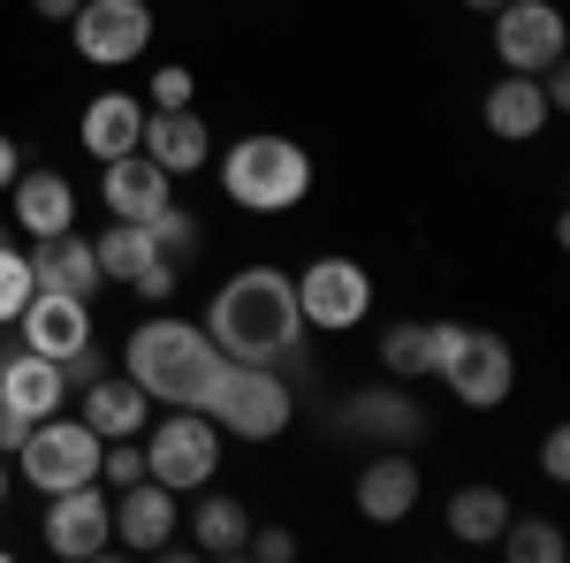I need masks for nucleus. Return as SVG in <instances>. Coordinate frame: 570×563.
<instances>
[{
	"label": "nucleus",
	"mask_w": 570,
	"mask_h": 563,
	"mask_svg": "<svg viewBox=\"0 0 570 563\" xmlns=\"http://www.w3.org/2000/svg\"><path fill=\"white\" fill-rule=\"evenodd\" d=\"M220 358H244V366H282L297 336H305V312H297V282L282 266H236L228 282L214 290L206 320Z\"/></svg>",
	"instance_id": "obj_1"
},
{
	"label": "nucleus",
	"mask_w": 570,
	"mask_h": 563,
	"mask_svg": "<svg viewBox=\"0 0 570 563\" xmlns=\"http://www.w3.org/2000/svg\"><path fill=\"white\" fill-rule=\"evenodd\" d=\"M122 373H130L153 404H168V411H176V404L206 411V396H214V381H220V350L198 320L153 312L145 328H130V343H122Z\"/></svg>",
	"instance_id": "obj_2"
},
{
	"label": "nucleus",
	"mask_w": 570,
	"mask_h": 563,
	"mask_svg": "<svg viewBox=\"0 0 570 563\" xmlns=\"http://www.w3.org/2000/svg\"><path fill=\"white\" fill-rule=\"evenodd\" d=\"M220 191L244 214H289V206H305V191H312V153L297 137L252 130L220 153Z\"/></svg>",
	"instance_id": "obj_3"
},
{
	"label": "nucleus",
	"mask_w": 570,
	"mask_h": 563,
	"mask_svg": "<svg viewBox=\"0 0 570 563\" xmlns=\"http://www.w3.org/2000/svg\"><path fill=\"white\" fill-rule=\"evenodd\" d=\"M434 381L464 411H494V404H510L518 389V358L502 336H487V328H456V320H441V343H434Z\"/></svg>",
	"instance_id": "obj_4"
},
{
	"label": "nucleus",
	"mask_w": 570,
	"mask_h": 563,
	"mask_svg": "<svg viewBox=\"0 0 570 563\" xmlns=\"http://www.w3.org/2000/svg\"><path fill=\"white\" fill-rule=\"evenodd\" d=\"M206 419L236 441H274V434L297 419V396L282 389L274 366H244V358H220V381L206 396Z\"/></svg>",
	"instance_id": "obj_5"
},
{
	"label": "nucleus",
	"mask_w": 570,
	"mask_h": 563,
	"mask_svg": "<svg viewBox=\"0 0 570 563\" xmlns=\"http://www.w3.org/2000/svg\"><path fill=\"white\" fill-rule=\"evenodd\" d=\"M145 473L160 479V487H176V495L214 487V479H220V427L206 419V411L176 404L160 427L145 434Z\"/></svg>",
	"instance_id": "obj_6"
},
{
	"label": "nucleus",
	"mask_w": 570,
	"mask_h": 563,
	"mask_svg": "<svg viewBox=\"0 0 570 563\" xmlns=\"http://www.w3.org/2000/svg\"><path fill=\"white\" fill-rule=\"evenodd\" d=\"M99 449H107V441H99L85 419L46 411V419H31L23 449H16V473L31 479L39 495H61V487H85V479H99Z\"/></svg>",
	"instance_id": "obj_7"
},
{
	"label": "nucleus",
	"mask_w": 570,
	"mask_h": 563,
	"mask_svg": "<svg viewBox=\"0 0 570 563\" xmlns=\"http://www.w3.org/2000/svg\"><path fill=\"white\" fill-rule=\"evenodd\" d=\"M69 46L85 54L91 69H130V61H145V46H153V8L145 0H77Z\"/></svg>",
	"instance_id": "obj_8"
},
{
	"label": "nucleus",
	"mask_w": 570,
	"mask_h": 563,
	"mask_svg": "<svg viewBox=\"0 0 570 563\" xmlns=\"http://www.w3.org/2000/svg\"><path fill=\"white\" fill-rule=\"evenodd\" d=\"M297 282V312H305V328H327V336H343L357 328L365 312H373V274L343 252H327V260H312L305 274H289Z\"/></svg>",
	"instance_id": "obj_9"
},
{
	"label": "nucleus",
	"mask_w": 570,
	"mask_h": 563,
	"mask_svg": "<svg viewBox=\"0 0 570 563\" xmlns=\"http://www.w3.org/2000/svg\"><path fill=\"white\" fill-rule=\"evenodd\" d=\"M494 61L510 77H540L563 61V8L556 0H502L494 8Z\"/></svg>",
	"instance_id": "obj_10"
},
{
	"label": "nucleus",
	"mask_w": 570,
	"mask_h": 563,
	"mask_svg": "<svg viewBox=\"0 0 570 563\" xmlns=\"http://www.w3.org/2000/svg\"><path fill=\"white\" fill-rule=\"evenodd\" d=\"M46 549H53V556H69V563H91V556H107V549H115V511H107L99 479L46 495Z\"/></svg>",
	"instance_id": "obj_11"
},
{
	"label": "nucleus",
	"mask_w": 570,
	"mask_h": 563,
	"mask_svg": "<svg viewBox=\"0 0 570 563\" xmlns=\"http://www.w3.org/2000/svg\"><path fill=\"white\" fill-rule=\"evenodd\" d=\"M107 511H115V541H122V549H137V556H168V549H176L183 503H176V487H160L153 473L130 479V487H115Z\"/></svg>",
	"instance_id": "obj_12"
},
{
	"label": "nucleus",
	"mask_w": 570,
	"mask_h": 563,
	"mask_svg": "<svg viewBox=\"0 0 570 563\" xmlns=\"http://www.w3.org/2000/svg\"><path fill=\"white\" fill-rule=\"evenodd\" d=\"M16 328H23V350H39V358H53V366H69V358H85V350H91V298L31 290V304L16 312Z\"/></svg>",
	"instance_id": "obj_13"
},
{
	"label": "nucleus",
	"mask_w": 570,
	"mask_h": 563,
	"mask_svg": "<svg viewBox=\"0 0 570 563\" xmlns=\"http://www.w3.org/2000/svg\"><path fill=\"white\" fill-rule=\"evenodd\" d=\"M99 198L115 206V221H153L176 206V175L160 168L153 153H122V161H99Z\"/></svg>",
	"instance_id": "obj_14"
},
{
	"label": "nucleus",
	"mask_w": 570,
	"mask_h": 563,
	"mask_svg": "<svg viewBox=\"0 0 570 563\" xmlns=\"http://www.w3.org/2000/svg\"><path fill=\"white\" fill-rule=\"evenodd\" d=\"M137 153H153L168 175H198L206 161H214V130L198 123V107H145Z\"/></svg>",
	"instance_id": "obj_15"
},
{
	"label": "nucleus",
	"mask_w": 570,
	"mask_h": 563,
	"mask_svg": "<svg viewBox=\"0 0 570 563\" xmlns=\"http://www.w3.org/2000/svg\"><path fill=\"white\" fill-rule=\"evenodd\" d=\"M8 198H16V229H23L31 244L77 229V183H69L61 168H23L16 183H8Z\"/></svg>",
	"instance_id": "obj_16"
},
{
	"label": "nucleus",
	"mask_w": 570,
	"mask_h": 563,
	"mask_svg": "<svg viewBox=\"0 0 570 563\" xmlns=\"http://www.w3.org/2000/svg\"><path fill=\"white\" fill-rule=\"evenodd\" d=\"M357 511L373 525H403L419 511V465L403 457V449H381V457H365V473H357Z\"/></svg>",
	"instance_id": "obj_17"
},
{
	"label": "nucleus",
	"mask_w": 570,
	"mask_h": 563,
	"mask_svg": "<svg viewBox=\"0 0 570 563\" xmlns=\"http://www.w3.org/2000/svg\"><path fill=\"white\" fill-rule=\"evenodd\" d=\"M85 411H77V419H85L91 434H99V441H122V434H145V419H153V396L137 389L130 373H115V381H107V373H91L85 389Z\"/></svg>",
	"instance_id": "obj_18"
},
{
	"label": "nucleus",
	"mask_w": 570,
	"mask_h": 563,
	"mask_svg": "<svg viewBox=\"0 0 570 563\" xmlns=\"http://www.w3.org/2000/svg\"><path fill=\"white\" fill-rule=\"evenodd\" d=\"M487 130L502 137V145H532V137L548 130V115H556V107H548V91H540V77H510V69H502V85H487Z\"/></svg>",
	"instance_id": "obj_19"
},
{
	"label": "nucleus",
	"mask_w": 570,
	"mask_h": 563,
	"mask_svg": "<svg viewBox=\"0 0 570 563\" xmlns=\"http://www.w3.org/2000/svg\"><path fill=\"white\" fill-rule=\"evenodd\" d=\"M137 130H145V99H130V91H99L85 107V123H77V137H85L91 161H122V153H137Z\"/></svg>",
	"instance_id": "obj_20"
},
{
	"label": "nucleus",
	"mask_w": 570,
	"mask_h": 563,
	"mask_svg": "<svg viewBox=\"0 0 570 563\" xmlns=\"http://www.w3.org/2000/svg\"><path fill=\"white\" fill-rule=\"evenodd\" d=\"M61 396H69V366H53V358H39V350H23V358L0 366V404H16L23 419L61 411Z\"/></svg>",
	"instance_id": "obj_21"
},
{
	"label": "nucleus",
	"mask_w": 570,
	"mask_h": 563,
	"mask_svg": "<svg viewBox=\"0 0 570 563\" xmlns=\"http://www.w3.org/2000/svg\"><path fill=\"white\" fill-rule=\"evenodd\" d=\"M31 266H39V290H69V298H91V290L107 282V274H99V252H91L77 229H69V236H46Z\"/></svg>",
	"instance_id": "obj_22"
},
{
	"label": "nucleus",
	"mask_w": 570,
	"mask_h": 563,
	"mask_svg": "<svg viewBox=\"0 0 570 563\" xmlns=\"http://www.w3.org/2000/svg\"><path fill=\"white\" fill-rule=\"evenodd\" d=\"M198 495H206V487H198ZM190 541H198V556H244L252 511H244L236 495H206V503L190 511Z\"/></svg>",
	"instance_id": "obj_23"
},
{
	"label": "nucleus",
	"mask_w": 570,
	"mask_h": 563,
	"mask_svg": "<svg viewBox=\"0 0 570 563\" xmlns=\"http://www.w3.org/2000/svg\"><path fill=\"white\" fill-rule=\"evenodd\" d=\"M502 525H510V495H502V487L472 479V487H456V495H449V533H456L464 549H487Z\"/></svg>",
	"instance_id": "obj_24"
},
{
	"label": "nucleus",
	"mask_w": 570,
	"mask_h": 563,
	"mask_svg": "<svg viewBox=\"0 0 570 563\" xmlns=\"http://www.w3.org/2000/svg\"><path fill=\"white\" fill-rule=\"evenodd\" d=\"M434 343H441V320H395V328H381V373L426 381L434 373Z\"/></svg>",
	"instance_id": "obj_25"
},
{
	"label": "nucleus",
	"mask_w": 570,
	"mask_h": 563,
	"mask_svg": "<svg viewBox=\"0 0 570 563\" xmlns=\"http://www.w3.org/2000/svg\"><path fill=\"white\" fill-rule=\"evenodd\" d=\"M91 252H99V274H107V282H137L153 260H168V252H160V236H153L145 221H115Z\"/></svg>",
	"instance_id": "obj_26"
},
{
	"label": "nucleus",
	"mask_w": 570,
	"mask_h": 563,
	"mask_svg": "<svg viewBox=\"0 0 570 563\" xmlns=\"http://www.w3.org/2000/svg\"><path fill=\"white\" fill-rule=\"evenodd\" d=\"M343 427H357V434H381V441H403V434H419V404H411L403 389L351 396V404H343Z\"/></svg>",
	"instance_id": "obj_27"
},
{
	"label": "nucleus",
	"mask_w": 570,
	"mask_h": 563,
	"mask_svg": "<svg viewBox=\"0 0 570 563\" xmlns=\"http://www.w3.org/2000/svg\"><path fill=\"white\" fill-rule=\"evenodd\" d=\"M494 549H502V556H518V563H563V525L518 518V511H510V525L494 533Z\"/></svg>",
	"instance_id": "obj_28"
},
{
	"label": "nucleus",
	"mask_w": 570,
	"mask_h": 563,
	"mask_svg": "<svg viewBox=\"0 0 570 563\" xmlns=\"http://www.w3.org/2000/svg\"><path fill=\"white\" fill-rule=\"evenodd\" d=\"M31 290H39V266L23 260L16 244H0V328H16V312L31 304Z\"/></svg>",
	"instance_id": "obj_29"
},
{
	"label": "nucleus",
	"mask_w": 570,
	"mask_h": 563,
	"mask_svg": "<svg viewBox=\"0 0 570 563\" xmlns=\"http://www.w3.org/2000/svg\"><path fill=\"white\" fill-rule=\"evenodd\" d=\"M153 236H160V252H168V260H190V252H198V221H190V214H183V206H168V214H160V221H153Z\"/></svg>",
	"instance_id": "obj_30"
},
{
	"label": "nucleus",
	"mask_w": 570,
	"mask_h": 563,
	"mask_svg": "<svg viewBox=\"0 0 570 563\" xmlns=\"http://www.w3.org/2000/svg\"><path fill=\"white\" fill-rule=\"evenodd\" d=\"M190 91H198V77L183 61H160L153 69V107H190Z\"/></svg>",
	"instance_id": "obj_31"
},
{
	"label": "nucleus",
	"mask_w": 570,
	"mask_h": 563,
	"mask_svg": "<svg viewBox=\"0 0 570 563\" xmlns=\"http://www.w3.org/2000/svg\"><path fill=\"white\" fill-rule=\"evenodd\" d=\"M176 282H183V266H176V260H153V266H145V274L130 282V290H137L145 304H168V298H176Z\"/></svg>",
	"instance_id": "obj_32"
},
{
	"label": "nucleus",
	"mask_w": 570,
	"mask_h": 563,
	"mask_svg": "<svg viewBox=\"0 0 570 563\" xmlns=\"http://www.w3.org/2000/svg\"><path fill=\"white\" fill-rule=\"evenodd\" d=\"M244 556L289 563V556H297V533H289V525H266V533H252V541H244Z\"/></svg>",
	"instance_id": "obj_33"
},
{
	"label": "nucleus",
	"mask_w": 570,
	"mask_h": 563,
	"mask_svg": "<svg viewBox=\"0 0 570 563\" xmlns=\"http://www.w3.org/2000/svg\"><path fill=\"white\" fill-rule=\"evenodd\" d=\"M540 473L570 479V427H548V441H540Z\"/></svg>",
	"instance_id": "obj_34"
},
{
	"label": "nucleus",
	"mask_w": 570,
	"mask_h": 563,
	"mask_svg": "<svg viewBox=\"0 0 570 563\" xmlns=\"http://www.w3.org/2000/svg\"><path fill=\"white\" fill-rule=\"evenodd\" d=\"M23 434H31V419L16 404H0V449H23Z\"/></svg>",
	"instance_id": "obj_35"
},
{
	"label": "nucleus",
	"mask_w": 570,
	"mask_h": 563,
	"mask_svg": "<svg viewBox=\"0 0 570 563\" xmlns=\"http://www.w3.org/2000/svg\"><path fill=\"white\" fill-rule=\"evenodd\" d=\"M16 175H23V145H16V137L0 130V191H8V183H16Z\"/></svg>",
	"instance_id": "obj_36"
},
{
	"label": "nucleus",
	"mask_w": 570,
	"mask_h": 563,
	"mask_svg": "<svg viewBox=\"0 0 570 563\" xmlns=\"http://www.w3.org/2000/svg\"><path fill=\"white\" fill-rule=\"evenodd\" d=\"M31 8H39L46 23H69V16H77V0H31Z\"/></svg>",
	"instance_id": "obj_37"
},
{
	"label": "nucleus",
	"mask_w": 570,
	"mask_h": 563,
	"mask_svg": "<svg viewBox=\"0 0 570 563\" xmlns=\"http://www.w3.org/2000/svg\"><path fill=\"white\" fill-rule=\"evenodd\" d=\"M464 8H487V16H494V8H502V0H464Z\"/></svg>",
	"instance_id": "obj_38"
},
{
	"label": "nucleus",
	"mask_w": 570,
	"mask_h": 563,
	"mask_svg": "<svg viewBox=\"0 0 570 563\" xmlns=\"http://www.w3.org/2000/svg\"><path fill=\"white\" fill-rule=\"evenodd\" d=\"M0 503H8V465H0Z\"/></svg>",
	"instance_id": "obj_39"
},
{
	"label": "nucleus",
	"mask_w": 570,
	"mask_h": 563,
	"mask_svg": "<svg viewBox=\"0 0 570 563\" xmlns=\"http://www.w3.org/2000/svg\"><path fill=\"white\" fill-rule=\"evenodd\" d=\"M0 244H8V229H0Z\"/></svg>",
	"instance_id": "obj_40"
},
{
	"label": "nucleus",
	"mask_w": 570,
	"mask_h": 563,
	"mask_svg": "<svg viewBox=\"0 0 570 563\" xmlns=\"http://www.w3.org/2000/svg\"><path fill=\"white\" fill-rule=\"evenodd\" d=\"M0 366H8V358H0Z\"/></svg>",
	"instance_id": "obj_41"
}]
</instances>
